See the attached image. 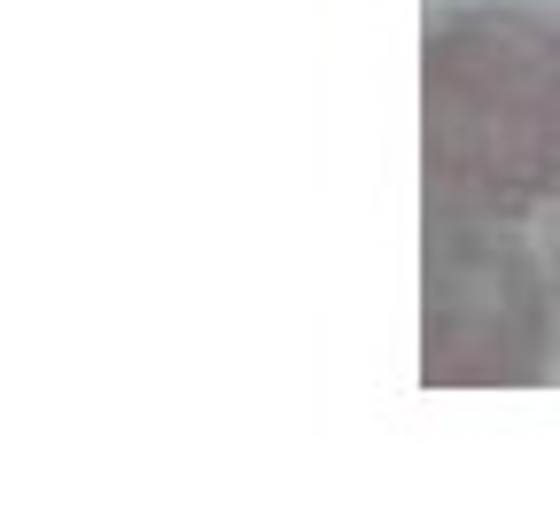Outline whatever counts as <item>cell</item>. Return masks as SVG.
Wrapping results in <instances>:
<instances>
[{"mask_svg":"<svg viewBox=\"0 0 560 529\" xmlns=\"http://www.w3.org/2000/svg\"><path fill=\"white\" fill-rule=\"evenodd\" d=\"M420 211H560V9L436 0L420 24Z\"/></svg>","mask_w":560,"mask_h":529,"instance_id":"1","label":"cell"},{"mask_svg":"<svg viewBox=\"0 0 560 529\" xmlns=\"http://www.w3.org/2000/svg\"><path fill=\"white\" fill-rule=\"evenodd\" d=\"M560 366V296L537 226L420 211V381L537 389Z\"/></svg>","mask_w":560,"mask_h":529,"instance_id":"2","label":"cell"},{"mask_svg":"<svg viewBox=\"0 0 560 529\" xmlns=\"http://www.w3.org/2000/svg\"><path fill=\"white\" fill-rule=\"evenodd\" d=\"M537 242H545V273H552V296H560V211L537 219Z\"/></svg>","mask_w":560,"mask_h":529,"instance_id":"3","label":"cell"}]
</instances>
